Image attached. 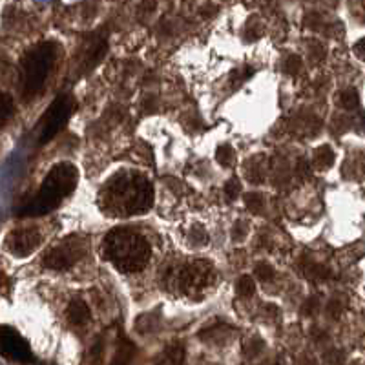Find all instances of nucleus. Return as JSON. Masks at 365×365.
Listing matches in <instances>:
<instances>
[{
	"mask_svg": "<svg viewBox=\"0 0 365 365\" xmlns=\"http://www.w3.org/2000/svg\"><path fill=\"white\" fill-rule=\"evenodd\" d=\"M79 181V170L71 163H58L48 172L41 190L37 192L34 200L17 212L21 217H37L44 216L73 192Z\"/></svg>",
	"mask_w": 365,
	"mask_h": 365,
	"instance_id": "1",
	"label": "nucleus"
},
{
	"mask_svg": "<svg viewBox=\"0 0 365 365\" xmlns=\"http://www.w3.org/2000/svg\"><path fill=\"white\" fill-rule=\"evenodd\" d=\"M104 256L123 272H137L148 263L150 245L137 232L115 228L104 240Z\"/></svg>",
	"mask_w": 365,
	"mask_h": 365,
	"instance_id": "2",
	"label": "nucleus"
},
{
	"mask_svg": "<svg viewBox=\"0 0 365 365\" xmlns=\"http://www.w3.org/2000/svg\"><path fill=\"white\" fill-rule=\"evenodd\" d=\"M108 203L115 208V214L120 216H133L145 214L154 201L152 185L141 175H119L108 187Z\"/></svg>",
	"mask_w": 365,
	"mask_h": 365,
	"instance_id": "3",
	"label": "nucleus"
},
{
	"mask_svg": "<svg viewBox=\"0 0 365 365\" xmlns=\"http://www.w3.org/2000/svg\"><path fill=\"white\" fill-rule=\"evenodd\" d=\"M55 63V46L42 42L29 50L22 58V90L26 97L35 96L44 86Z\"/></svg>",
	"mask_w": 365,
	"mask_h": 365,
	"instance_id": "4",
	"label": "nucleus"
},
{
	"mask_svg": "<svg viewBox=\"0 0 365 365\" xmlns=\"http://www.w3.org/2000/svg\"><path fill=\"white\" fill-rule=\"evenodd\" d=\"M71 110H73V103H71L70 97L61 96L51 103L50 110L46 112L44 119H42V130H41V145L51 141L55 135H57L61 130L64 128V125L68 123L71 115Z\"/></svg>",
	"mask_w": 365,
	"mask_h": 365,
	"instance_id": "5",
	"label": "nucleus"
},
{
	"mask_svg": "<svg viewBox=\"0 0 365 365\" xmlns=\"http://www.w3.org/2000/svg\"><path fill=\"white\" fill-rule=\"evenodd\" d=\"M84 256V249L79 241H66L55 247L44 257V265L53 270H68Z\"/></svg>",
	"mask_w": 365,
	"mask_h": 365,
	"instance_id": "6",
	"label": "nucleus"
},
{
	"mask_svg": "<svg viewBox=\"0 0 365 365\" xmlns=\"http://www.w3.org/2000/svg\"><path fill=\"white\" fill-rule=\"evenodd\" d=\"M0 353L15 361L31 360L28 341L11 327H0Z\"/></svg>",
	"mask_w": 365,
	"mask_h": 365,
	"instance_id": "7",
	"label": "nucleus"
},
{
	"mask_svg": "<svg viewBox=\"0 0 365 365\" xmlns=\"http://www.w3.org/2000/svg\"><path fill=\"white\" fill-rule=\"evenodd\" d=\"M42 236L37 228H19L9 234L8 249L19 257H26L41 247Z\"/></svg>",
	"mask_w": 365,
	"mask_h": 365,
	"instance_id": "8",
	"label": "nucleus"
},
{
	"mask_svg": "<svg viewBox=\"0 0 365 365\" xmlns=\"http://www.w3.org/2000/svg\"><path fill=\"white\" fill-rule=\"evenodd\" d=\"M210 272L212 269L208 263L197 262L194 263V265H188L187 269L182 270L179 282H181V287L185 291L195 292L200 291V289H203V287L210 282Z\"/></svg>",
	"mask_w": 365,
	"mask_h": 365,
	"instance_id": "9",
	"label": "nucleus"
},
{
	"mask_svg": "<svg viewBox=\"0 0 365 365\" xmlns=\"http://www.w3.org/2000/svg\"><path fill=\"white\" fill-rule=\"evenodd\" d=\"M90 307L83 299H73L68 307V319L73 325H84L90 322Z\"/></svg>",
	"mask_w": 365,
	"mask_h": 365,
	"instance_id": "10",
	"label": "nucleus"
},
{
	"mask_svg": "<svg viewBox=\"0 0 365 365\" xmlns=\"http://www.w3.org/2000/svg\"><path fill=\"white\" fill-rule=\"evenodd\" d=\"M135 353H137L135 345L128 340H123L119 344V347H117V353L115 356H113L112 365H132L133 358H135Z\"/></svg>",
	"mask_w": 365,
	"mask_h": 365,
	"instance_id": "11",
	"label": "nucleus"
},
{
	"mask_svg": "<svg viewBox=\"0 0 365 365\" xmlns=\"http://www.w3.org/2000/svg\"><path fill=\"white\" fill-rule=\"evenodd\" d=\"M312 165H314L318 170H327V168H331V166L334 165V152H332L331 146L324 145L319 146V148H316L314 155H312Z\"/></svg>",
	"mask_w": 365,
	"mask_h": 365,
	"instance_id": "12",
	"label": "nucleus"
},
{
	"mask_svg": "<svg viewBox=\"0 0 365 365\" xmlns=\"http://www.w3.org/2000/svg\"><path fill=\"white\" fill-rule=\"evenodd\" d=\"M13 112H15V104H13V99L8 96V93L0 91V130L8 125V120L11 119Z\"/></svg>",
	"mask_w": 365,
	"mask_h": 365,
	"instance_id": "13",
	"label": "nucleus"
},
{
	"mask_svg": "<svg viewBox=\"0 0 365 365\" xmlns=\"http://www.w3.org/2000/svg\"><path fill=\"white\" fill-rule=\"evenodd\" d=\"M254 291H256V285H254V279L250 276H241L236 283V292L240 298L247 299L252 298Z\"/></svg>",
	"mask_w": 365,
	"mask_h": 365,
	"instance_id": "14",
	"label": "nucleus"
},
{
	"mask_svg": "<svg viewBox=\"0 0 365 365\" xmlns=\"http://www.w3.org/2000/svg\"><path fill=\"white\" fill-rule=\"evenodd\" d=\"M182 358H185V351H182L181 345H174L172 349H168L159 365H182Z\"/></svg>",
	"mask_w": 365,
	"mask_h": 365,
	"instance_id": "15",
	"label": "nucleus"
},
{
	"mask_svg": "<svg viewBox=\"0 0 365 365\" xmlns=\"http://www.w3.org/2000/svg\"><path fill=\"white\" fill-rule=\"evenodd\" d=\"M358 103H360V97H358L356 90H345V91H341V96H340L341 108L354 110L358 106Z\"/></svg>",
	"mask_w": 365,
	"mask_h": 365,
	"instance_id": "16",
	"label": "nucleus"
},
{
	"mask_svg": "<svg viewBox=\"0 0 365 365\" xmlns=\"http://www.w3.org/2000/svg\"><path fill=\"white\" fill-rule=\"evenodd\" d=\"M234 158H236V154H234V150H232V146H230V145H221L220 148H217L216 159H217V163H220V165L230 166V165H232Z\"/></svg>",
	"mask_w": 365,
	"mask_h": 365,
	"instance_id": "17",
	"label": "nucleus"
},
{
	"mask_svg": "<svg viewBox=\"0 0 365 365\" xmlns=\"http://www.w3.org/2000/svg\"><path fill=\"white\" fill-rule=\"evenodd\" d=\"M254 274L259 282H272L274 276H276V270L269 263H257V267L254 269Z\"/></svg>",
	"mask_w": 365,
	"mask_h": 365,
	"instance_id": "18",
	"label": "nucleus"
},
{
	"mask_svg": "<svg viewBox=\"0 0 365 365\" xmlns=\"http://www.w3.org/2000/svg\"><path fill=\"white\" fill-rule=\"evenodd\" d=\"M245 205L250 212L254 214H259L263 208V195L257 194V192H252V194L245 195Z\"/></svg>",
	"mask_w": 365,
	"mask_h": 365,
	"instance_id": "19",
	"label": "nucleus"
},
{
	"mask_svg": "<svg viewBox=\"0 0 365 365\" xmlns=\"http://www.w3.org/2000/svg\"><path fill=\"white\" fill-rule=\"evenodd\" d=\"M283 71H285L287 75H298L299 71H302V58H299L298 55H291V57L283 63Z\"/></svg>",
	"mask_w": 365,
	"mask_h": 365,
	"instance_id": "20",
	"label": "nucleus"
},
{
	"mask_svg": "<svg viewBox=\"0 0 365 365\" xmlns=\"http://www.w3.org/2000/svg\"><path fill=\"white\" fill-rule=\"evenodd\" d=\"M241 192V182L240 179L237 178H232V179H228L227 185H225V194H227L228 201H234L240 195Z\"/></svg>",
	"mask_w": 365,
	"mask_h": 365,
	"instance_id": "21",
	"label": "nucleus"
},
{
	"mask_svg": "<svg viewBox=\"0 0 365 365\" xmlns=\"http://www.w3.org/2000/svg\"><path fill=\"white\" fill-rule=\"evenodd\" d=\"M263 351V341L259 338H252L247 341L245 345V354L247 356H257Z\"/></svg>",
	"mask_w": 365,
	"mask_h": 365,
	"instance_id": "22",
	"label": "nucleus"
},
{
	"mask_svg": "<svg viewBox=\"0 0 365 365\" xmlns=\"http://www.w3.org/2000/svg\"><path fill=\"white\" fill-rule=\"evenodd\" d=\"M232 236H234V241H243L247 236V227L243 221H237L236 225H234L232 228Z\"/></svg>",
	"mask_w": 365,
	"mask_h": 365,
	"instance_id": "23",
	"label": "nucleus"
},
{
	"mask_svg": "<svg viewBox=\"0 0 365 365\" xmlns=\"http://www.w3.org/2000/svg\"><path fill=\"white\" fill-rule=\"evenodd\" d=\"M353 51L358 58L365 61V38H360V41L353 46Z\"/></svg>",
	"mask_w": 365,
	"mask_h": 365,
	"instance_id": "24",
	"label": "nucleus"
},
{
	"mask_svg": "<svg viewBox=\"0 0 365 365\" xmlns=\"http://www.w3.org/2000/svg\"><path fill=\"white\" fill-rule=\"evenodd\" d=\"M316 309H318V299L316 298L309 299V302L303 305V311H305V314H314Z\"/></svg>",
	"mask_w": 365,
	"mask_h": 365,
	"instance_id": "25",
	"label": "nucleus"
},
{
	"mask_svg": "<svg viewBox=\"0 0 365 365\" xmlns=\"http://www.w3.org/2000/svg\"><path fill=\"white\" fill-rule=\"evenodd\" d=\"M327 311H329V314H331V316H334V318H336V316L340 314V312H341V305H340V303L336 302V299H334V302H331V303H329Z\"/></svg>",
	"mask_w": 365,
	"mask_h": 365,
	"instance_id": "26",
	"label": "nucleus"
}]
</instances>
